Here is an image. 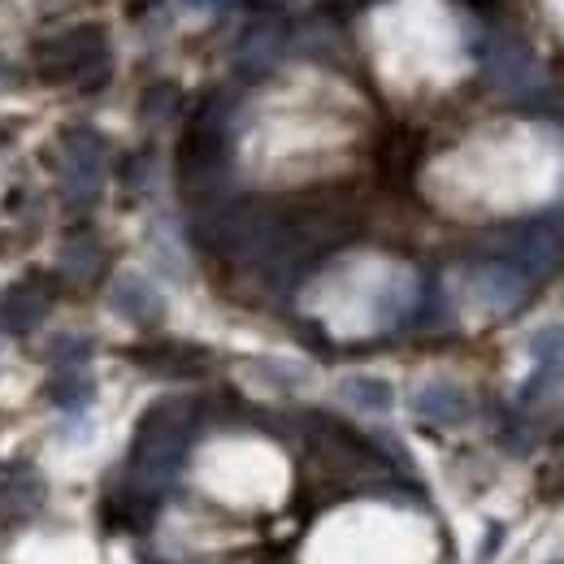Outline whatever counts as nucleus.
<instances>
[{"mask_svg": "<svg viewBox=\"0 0 564 564\" xmlns=\"http://www.w3.org/2000/svg\"><path fill=\"white\" fill-rule=\"evenodd\" d=\"M40 74L48 83H66V78H87V74H105V35L96 26H78L70 35H57L53 44L40 48Z\"/></svg>", "mask_w": 564, "mask_h": 564, "instance_id": "nucleus-1", "label": "nucleus"}, {"mask_svg": "<svg viewBox=\"0 0 564 564\" xmlns=\"http://www.w3.org/2000/svg\"><path fill=\"white\" fill-rule=\"evenodd\" d=\"M417 413H422L425 422H465V413H469V400L456 391V387H447V382H434V387H425L422 395H417Z\"/></svg>", "mask_w": 564, "mask_h": 564, "instance_id": "nucleus-2", "label": "nucleus"}, {"mask_svg": "<svg viewBox=\"0 0 564 564\" xmlns=\"http://www.w3.org/2000/svg\"><path fill=\"white\" fill-rule=\"evenodd\" d=\"M113 304H118V313H127V317H135V322L161 317V295H156L143 279H135V274H127V279L118 282Z\"/></svg>", "mask_w": 564, "mask_h": 564, "instance_id": "nucleus-3", "label": "nucleus"}, {"mask_svg": "<svg viewBox=\"0 0 564 564\" xmlns=\"http://www.w3.org/2000/svg\"><path fill=\"white\" fill-rule=\"evenodd\" d=\"M40 317H44V304L31 300L26 286H13V291L4 295V304H0V322H4L9 330H31Z\"/></svg>", "mask_w": 564, "mask_h": 564, "instance_id": "nucleus-4", "label": "nucleus"}, {"mask_svg": "<svg viewBox=\"0 0 564 564\" xmlns=\"http://www.w3.org/2000/svg\"><path fill=\"white\" fill-rule=\"evenodd\" d=\"M344 400L356 409H369V413H387L391 409V387L378 382V378H348L344 382Z\"/></svg>", "mask_w": 564, "mask_h": 564, "instance_id": "nucleus-5", "label": "nucleus"}, {"mask_svg": "<svg viewBox=\"0 0 564 564\" xmlns=\"http://www.w3.org/2000/svg\"><path fill=\"white\" fill-rule=\"evenodd\" d=\"M53 395H57L62 404H74V400L91 395V382H83V378H74V382H57V387H53Z\"/></svg>", "mask_w": 564, "mask_h": 564, "instance_id": "nucleus-6", "label": "nucleus"}]
</instances>
